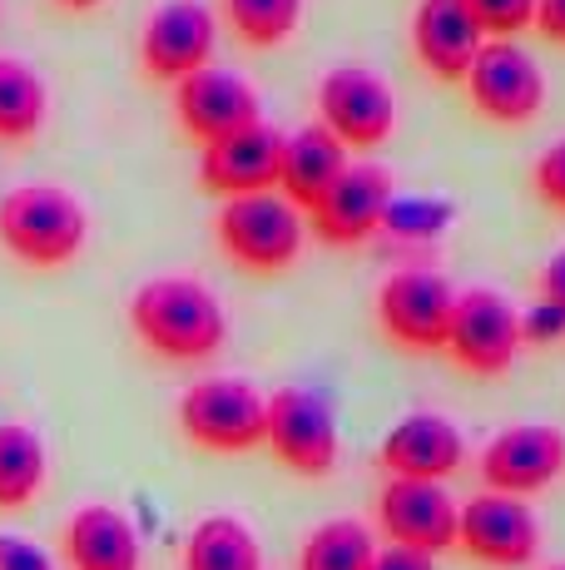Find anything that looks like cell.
I'll return each mask as SVG.
<instances>
[{"instance_id": "1", "label": "cell", "mask_w": 565, "mask_h": 570, "mask_svg": "<svg viewBox=\"0 0 565 570\" xmlns=\"http://www.w3.org/2000/svg\"><path fill=\"white\" fill-rule=\"evenodd\" d=\"M129 327L165 363H204L228 343L224 298L189 273H159L139 283L129 298Z\"/></svg>"}, {"instance_id": "2", "label": "cell", "mask_w": 565, "mask_h": 570, "mask_svg": "<svg viewBox=\"0 0 565 570\" xmlns=\"http://www.w3.org/2000/svg\"><path fill=\"white\" fill-rule=\"evenodd\" d=\"M90 238V214L60 184H20L0 199V244L30 268H65Z\"/></svg>"}, {"instance_id": "3", "label": "cell", "mask_w": 565, "mask_h": 570, "mask_svg": "<svg viewBox=\"0 0 565 570\" xmlns=\"http://www.w3.org/2000/svg\"><path fill=\"white\" fill-rule=\"evenodd\" d=\"M214 238L238 268L248 273H278L303 254L308 238V214L293 208L278 189L244 194V199H224L214 218Z\"/></svg>"}, {"instance_id": "4", "label": "cell", "mask_w": 565, "mask_h": 570, "mask_svg": "<svg viewBox=\"0 0 565 570\" xmlns=\"http://www.w3.org/2000/svg\"><path fill=\"white\" fill-rule=\"evenodd\" d=\"M264 426L268 397L248 377H199L179 397V432L204 452H254V446H264Z\"/></svg>"}, {"instance_id": "5", "label": "cell", "mask_w": 565, "mask_h": 570, "mask_svg": "<svg viewBox=\"0 0 565 570\" xmlns=\"http://www.w3.org/2000/svg\"><path fill=\"white\" fill-rule=\"evenodd\" d=\"M456 288L437 268H393L377 288V323L402 353H442L452 333Z\"/></svg>"}, {"instance_id": "6", "label": "cell", "mask_w": 565, "mask_h": 570, "mask_svg": "<svg viewBox=\"0 0 565 570\" xmlns=\"http://www.w3.org/2000/svg\"><path fill=\"white\" fill-rule=\"evenodd\" d=\"M521 347V308L496 288H466L456 293L452 308V333L442 353L452 357L462 372L472 377H502V372L516 367Z\"/></svg>"}, {"instance_id": "7", "label": "cell", "mask_w": 565, "mask_h": 570, "mask_svg": "<svg viewBox=\"0 0 565 570\" xmlns=\"http://www.w3.org/2000/svg\"><path fill=\"white\" fill-rule=\"evenodd\" d=\"M264 446L293 471V476L323 481L333 466H338V452H343L333 402L313 387H278L274 397H268Z\"/></svg>"}, {"instance_id": "8", "label": "cell", "mask_w": 565, "mask_h": 570, "mask_svg": "<svg viewBox=\"0 0 565 570\" xmlns=\"http://www.w3.org/2000/svg\"><path fill=\"white\" fill-rule=\"evenodd\" d=\"M462 85L472 109L492 125H531L546 109V70L521 40H486Z\"/></svg>"}, {"instance_id": "9", "label": "cell", "mask_w": 565, "mask_h": 570, "mask_svg": "<svg viewBox=\"0 0 565 570\" xmlns=\"http://www.w3.org/2000/svg\"><path fill=\"white\" fill-rule=\"evenodd\" d=\"M318 125H328L347 149H377L397 129V95L373 65H333L318 85Z\"/></svg>"}, {"instance_id": "10", "label": "cell", "mask_w": 565, "mask_h": 570, "mask_svg": "<svg viewBox=\"0 0 565 570\" xmlns=\"http://www.w3.org/2000/svg\"><path fill=\"white\" fill-rule=\"evenodd\" d=\"M456 546H462L476 566L521 570V566H531L541 556V521L521 497L476 491L472 501H462V517H456Z\"/></svg>"}, {"instance_id": "11", "label": "cell", "mask_w": 565, "mask_h": 570, "mask_svg": "<svg viewBox=\"0 0 565 570\" xmlns=\"http://www.w3.org/2000/svg\"><path fill=\"white\" fill-rule=\"evenodd\" d=\"M393 174L373 159H357L338 174L328 194L308 208V234H318L333 248H357L373 234H383L387 208H393Z\"/></svg>"}, {"instance_id": "12", "label": "cell", "mask_w": 565, "mask_h": 570, "mask_svg": "<svg viewBox=\"0 0 565 570\" xmlns=\"http://www.w3.org/2000/svg\"><path fill=\"white\" fill-rule=\"evenodd\" d=\"M174 119L189 139L214 145V139H228L248 125H264V100L238 70L204 65L189 80L174 85Z\"/></svg>"}, {"instance_id": "13", "label": "cell", "mask_w": 565, "mask_h": 570, "mask_svg": "<svg viewBox=\"0 0 565 570\" xmlns=\"http://www.w3.org/2000/svg\"><path fill=\"white\" fill-rule=\"evenodd\" d=\"M476 471H482L486 491L526 501L536 491H546L565 471V432L551 422H516L482 446Z\"/></svg>"}, {"instance_id": "14", "label": "cell", "mask_w": 565, "mask_h": 570, "mask_svg": "<svg viewBox=\"0 0 565 570\" xmlns=\"http://www.w3.org/2000/svg\"><path fill=\"white\" fill-rule=\"evenodd\" d=\"M456 497L447 481H397L387 476V487L377 491V525H383L387 546H407L422 556H442L456 546Z\"/></svg>"}, {"instance_id": "15", "label": "cell", "mask_w": 565, "mask_h": 570, "mask_svg": "<svg viewBox=\"0 0 565 570\" xmlns=\"http://www.w3.org/2000/svg\"><path fill=\"white\" fill-rule=\"evenodd\" d=\"M214 36H219V20L204 0H165L155 16L145 20V36H139V65H145L149 80L179 85L194 70H204L214 55Z\"/></svg>"}, {"instance_id": "16", "label": "cell", "mask_w": 565, "mask_h": 570, "mask_svg": "<svg viewBox=\"0 0 565 570\" xmlns=\"http://www.w3.org/2000/svg\"><path fill=\"white\" fill-rule=\"evenodd\" d=\"M282 145L288 135L264 125H248L228 139H214V145L199 149V179L209 194L219 199H244V194H268L278 189L282 174Z\"/></svg>"}, {"instance_id": "17", "label": "cell", "mask_w": 565, "mask_h": 570, "mask_svg": "<svg viewBox=\"0 0 565 570\" xmlns=\"http://www.w3.org/2000/svg\"><path fill=\"white\" fill-rule=\"evenodd\" d=\"M466 462V436L447 412H407L377 446V466L397 481H447Z\"/></svg>"}, {"instance_id": "18", "label": "cell", "mask_w": 565, "mask_h": 570, "mask_svg": "<svg viewBox=\"0 0 565 570\" xmlns=\"http://www.w3.org/2000/svg\"><path fill=\"white\" fill-rule=\"evenodd\" d=\"M486 46L476 16L466 10V0H417L412 10V55L422 60V70H432L437 80H466L476 50Z\"/></svg>"}, {"instance_id": "19", "label": "cell", "mask_w": 565, "mask_h": 570, "mask_svg": "<svg viewBox=\"0 0 565 570\" xmlns=\"http://www.w3.org/2000/svg\"><path fill=\"white\" fill-rule=\"evenodd\" d=\"M347 145L338 135H333L328 125H303L298 135H288V145H282V174H278V194L288 199L293 208H303L308 214L313 204L323 199V194L338 184V174L347 169Z\"/></svg>"}, {"instance_id": "20", "label": "cell", "mask_w": 565, "mask_h": 570, "mask_svg": "<svg viewBox=\"0 0 565 570\" xmlns=\"http://www.w3.org/2000/svg\"><path fill=\"white\" fill-rule=\"evenodd\" d=\"M65 561L75 570H139V531L115 507H80L65 521Z\"/></svg>"}, {"instance_id": "21", "label": "cell", "mask_w": 565, "mask_h": 570, "mask_svg": "<svg viewBox=\"0 0 565 570\" xmlns=\"http://www.w3.org/2000/svg\"><path fill=\"white\" fill-rule=\"evenodd\" d=\"M184 570H264V546L238 517H204L184 541Z\"/></svg>"}, {"instance_id": "22", "label": "cell", "mask_w": 565, "mask_h": 570, "mask_svg": "<svg viewBox=\"0 0 565 570\" xmlns=\"http://www.w3.org/2000/svg\"><path fill=\"white\" fill-rule=\"evenodd\" d=\"M50 115V90L40 70L20 55H0V139L20 145V139L40 135Z\"/></svg>"}, {"instance_id": "23", "label": "cell", "mask_w": 565, "mask_h": 570, "mask_svg": "<svg viewBox=\"0 0 565 570\" xmlns=\"http://www.w3.org/2000/svg\"><path fill=\"white\" fill-rule=\"evenodd\" d=\"M46 487V442L20 422H0V511H26Z\"/></svg>"}, {"instance_id": "24", "label": "cell", "mask_w": 565, "mask_h": 570, "mask_svg": "<svg viewBox=\"0 0 565 570\" xmlns=\"http://www.w3.org/2000/svg\"><path fill=\"white\" fill-rule=\"evenodd\" d=\"M377 556L373 541V525L338 517V521H323L318 531L303 541L298 551V570H367Z\"/></svg>"}, {"instance_id": "25", "label": "cell", "mask_w": 565, "mask_h": 570, "mask_svg": "<svg viewBox=\"0 0 565 570\" xmlns=\"http://www.w3.org/2000/svg\"><path fill=\"white\" fill-rule=\"evenodd\" d=\"M224 20L244 46L274 50L298 30L303 0H224Z\"/></svg>"}, {"instance_id": "26", "label": "cell", "mask_w": 565, "mask_h": 570, "mask_svg": "<svg viewBox=\"0 0 565 570\" xmlns=\"http://www.w3.org/2000/svg\"><path fill=\"white\" fill-rule=\"evenodd\" d=\"M486 40H516L536 26V0H466Z\"/></svg>"}, {"instance_id": "27", "label": "cell", "mask_w": 565, "mask_h": 570, "mask_svg": "<svg viewBox=\"0 0 565 570\" xmlns=\"http://www.w3.org/2000/svg\"><path fill=\"white\" fill-rule=\"evenodd\" d=\"M531 189H536L541 204H551L556 214H565V139L546 145L531 164Z\"/></svg>"}, {"instance_id": "28", "label": "cell", "mask_w": 565, "mask_h": 570, "mask_svg": "<svg viewBox=\"0 0 565 570\" xmlns=\"http://www.w3.org/2000/svg\"><path fill=\"white\" fill-rule=\"evenodd\" d=\"M521 337L536 343V347L561 343L565 337V308L561 303H551V298H536L531 308H521Z\"/></svg>"}, {"instance_id": "29", "label": "cell", "mask_w": 565, "mask_h": 570, "mask_svg": "<svg viewBox=\"0 0 565 570\" xmlns=\"http://www.w3.org/2000/svg\"><path fill=\"white\" fill-rule=\"evenodd\" d=\"M0 570H56L50 551L20 531H0Z\"/></svg>"}, {"instance_id": "30", "label": "cell", "mask_w": 565, "mask_h": 570, "mask_svg": "<svg viewBox=\"0 0 565 570\" xmlns=\"http://www.w3.org/2000/svg\"><path fill=\"white\" fill-rule=\"evenodd\" d=\"M367 570H437V556L407 551V546H377V556Z\"/></svg>"}, {"instance_id": "31", "label": "cell", "mask_w": 565, "mask_h": 570, "mask_svg": "<svg viewBox=\"0 0 565 570\" xmlns=\"http://www.w3.org/2000/svg\"><path fill=\"white\" fill-rule=\"evenodd\" d=\"M536 298H551L565 308V248H556V254L546 258V268H541V293Z\"/></svg>"}, {"instance_id": "32", "label": "cell", "mask_w": 565, "mask_h": 570, "mask_svg": "<svg viewBox=\"0 0 565 570\" xmlns=\"http://www.w3.org/2000/svg\"><path fill=\"white\" fill-rule=\"evenodd\" d=\"M536 30L565 46V0H536Z\"/></svg>"}, {"instance_id": "33", "label": "cell", "mask_w": 565, "mask_h": 570, "mask_svg": "<svg viewBox=\"0 0 565 570\" xmlns=\"http://www.w3.org/2000/svg\"><path fill=\"white\" fill-rule=\"evenodd\" d=\"M60 6H70V10H90V6H100V0H60Z\"/></svg>"}, {"instance_id": "34", "label": "cell", "mask_w": 565, "mask_h": 570, "mask_svg": "<svg viewBox=\"0 0 565 570\" xmlns=\"http://www.w3.org/2000/svg\"><path fill=\"white\" fill-rule=\"evenodd\" d=\"M546 570H565V561H561V566H546Z\"/></svg>"}]
</instances>
